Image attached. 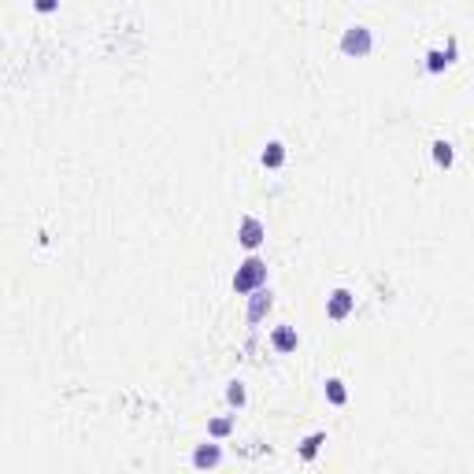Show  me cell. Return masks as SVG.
Returning <instances> with one entry per match:
<instances>
[{
  "label": "cell",
  "instance_id": "9c48e42d",
  "mask_svg": "<svg viewBox=\"0 0 474 474\" xmlns=\"http://www.w3.org/2000/svg\"><path fill=\"white\" fill-rule=\"evenodd\" d=\"M452 60H456V41H449V52H430V56H426V71L430 74H441Z\"/></svg>",
  "mask_w": 474,
  "mask_h": 474
},
{
  "label": "cell",
  "instance_id": "5b68a950",
  "mask_svg": "<svg viewBox=\"0 0 474 474\" xmlns=\"http://www.w3.org/2000/svg\"><path fill=\"white\" fill-rule=\"evenodd\" d=\"M274 308V300H271V289H252L248 293V323H263L267 319V311Z\"/></svg>",
  "mask_w": 474,
  "mask_h": 474
},
{
  "label": "cell",
  "instance_id": "3957f363",
  "mask_svg": "<svg viewBox=\"0 0 474 474\" xmlns=\"http://www.w3.org/2000/svg\"><path fill=\"white\" fill-rule=\"evenodd\" d=\"M352 311H356V293H348V289H334V293L326 297V315H330L334 323L348 319Z\"/></svg>",
  "mask_w": 474,
  "mask_h": 474
},
{
  "label": "cell",
  "instance_id": "7a4b0ae2",
  "mask_svg": "<svg viewBox=\"0 0 474 474\" xmlns=\"http://www.w3.org/2000/svg\"><path fill=\"white\" fill-rule=\"evenodd\" d=\"M371 48H374V34L367 30V26H348V30L341 34V52L352 56V60L371 56Z\"/></svg>",
  "mask_w": 474,
  "mask_h": 474
},
{
  "label": "cell",
  "instance_id": "5bb4252c",
  "mask_svg": "<svg viewBox=\"0 0 474 474\" xmlns=\"http://www.w3.org/2000/svg\"><path fill=\"white\" fill-rule=\"evenodd\" d=\"M208 433H212V438H230L233 419H212V423H208Z\"/></svg>",
  "mask_w": 474,
  "mask_h": 474
},
{
  "label": "cell",
  "instance_id": "6da1fadb",
  "mask_svg": "<svg viewBox=\"0 0 474 474\" xmlns=\"http://www.w3.org/2000/svg\"><path fill=\"white\" fill-rule=\"evenodd\" d=\"M263 282H267V263H263L259 256H248L241 267H237V274H233V289L241 297H248L252 289H259Z\"/></svg>",
  "mask_w": 474,
  "mask_h": 474
},
{
  "label": "cell",
  "instance_id": "4fadbf2b",
  "mask_svg": "<svg viewBox=\"0 0 474 474\" xmlns=\"http://www.w3.org/2000/svg\"><path fill=\"white\" fill-rule=\"evenodd\" d=\"M226 400H230V407H245V400H248V393H245V381H230V389H226Z\"/></svg>",
  "mask_w": 474,
  "mask_h": 474
},
{
  "label": "cell",
  "instance_id": "ba28073f",
  "mask_svg": "<svg viewBox=\"0 0 474 474\" xmlns=\"http://www.w3.org/2000/svg\"><path fill=\"white\" fill-rule=\"evenodd\" d=\"M259 163L267 167V170H278V167L285 163V144H282V141H271L267 149L259 152Z\"/></svg>",
  "mask_w": 474,
  "mask_h": 474
},
{
  "label": "cell",
  "instance_id": "30bf717a",
  "mask_svg": "<svg viewBox=\"0 0 474 474\" xmlns=\"http://www.w3.org/2000/svg\"><path fill=\"white\" fill-rule=\"evenodd\" d=\"M326 445V433L323 430H315V433H308L304 441H300V459H315L319 456V449Z\"/></svg>",
  "mask_w": 474,
  "mask_h": 474
},
{
  "label": "cell",
  "instance_id": "8992f818",
  "mask_svg": "<svg viewBox=\"0 0 474 474\" xmlns=\"http://www.w3.org/2000/svg\"><path fill=\"white\" fill-rule=\"evenodd\" d=\"M222 463V449L219 445H196V452H193V467H219Z\"/></svg>",
  "mask_w": 474,
  "mask_h": 474
},
{
  "label": "cell",
  "instance_id": "8fae6325",
  "mask_svg": "<svg viewBox=\"0 0 474 474\" xmlns=\"http://www.w3.org/2000/svg\"><path fill=\"white\" fill-rule=\"evenodd\" d=\"M433 163L445 167V170H449V167L456 163V149H452L449 141H433Z\"/></svg>",
  "mask_w": 474,
  "mask_h": 474
},
{
  "label": "cell",
  "instance_id": "9a60e30c",
  "mask_svg": "<svg viewBox=\"0 0 474 474\" xmlns=\"http://www.w3.org/2000/svg\"><path fill=\"white\" fill-rule=\"evenodd\" d=\"M34 8L41 11V15H48V11H56V8H60V0H34Z\"/></svg>",
  "mask_w": 474,
  "mask_h": 474
},
{
  "label": "cell",
  "instance_id": "52a82bcc",
  "mask_svg": "<svg viewBox=\"0 0 474 474\" xmlns=\"http://www.w3.org/2000/svg\"><path fill=\"white\" fill-rule=\"evenodd\" d=\"M271 345L278 348V352H293L300 345V337H297V326H278V330L271 334Z\"/></svg>",
  "mask_w": 474,
  "mask_h": 474
},
{
  "label": "cell",
  "instance_id": "277c9868",
  "mask_svg": "<svg viewBox=\"0 0 474 474\" xmlns=\"http://www.w3.org/2000/svg\"><path fill=\"white\" fill-rule=\"evenodd\" d=\"M263 237H267V226H263V222L256 219V215H245L241 219V226H237V241H241L248 252H252V248H259L263 245Z\"/></svg>",
  "mask_w": 474,
  "mask_h": 474
},
{
  "label": "cell",
  "instance_id": "7c38bea8",
  "mask_svg": "<svg viewBox=\"0 0 474 474\" xmlns=\"http://www.w3.org/2000/svg\"><path fill=\"white\" fill-rule=\"evenodd\" d=\"M326 400H330L334 407H341L348 400V393H345V381L341 378H326Z\"/></svg>",
  "mask_w": 474,
  "mask_h": 474
}]
</instances>
